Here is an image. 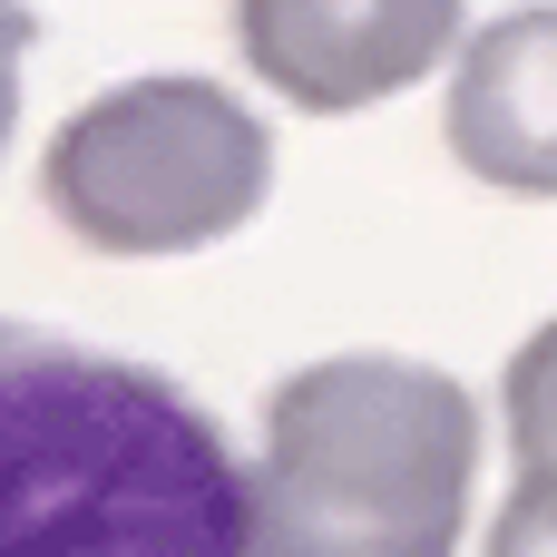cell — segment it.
Instances as JSON below:
<instances>
[{
    "instance_id": "cell-1",
    "label": "cell",
    "mask_w": 557,
    "mask_h": 557,
    "mask_svg": "<svg viewBox=\"0 0 557 557\" xmlns=\"http://www.w3.org/2000/svg\"><path fill=\"white\" fill-rule=\"evenodd\" d=\"M0 557H264L255 470L166 372L10 333Z\"/></svg>"
},
{
    "instance_id": "cell-2",
    "label": "cell",
    "mask_w": 557,
    "mask_h": 557,
    "mask_svg": "<svg viewBox=\"0 0 557 557\" xmlns=\"http://www.w3.org/2000/svg\"><path fill=\"white\" fill-rule=\"evenodd\" d=\"M480 401L401 352H333L274 382L255 450L264 557H460Z\"/></svg>"
},
{
    "instance_id": "cell-3",
    "label": "cell",
    "mask_w": 557,
    "mask_h": 557,
    "mask_svg": "<svg viewBox=\"0 0 557 557\" xmlns=\"http://www.w3.org/2000/svg\"><path fill=\"white\" fill-rule=\"evenodd\" d=\"M39 186L88 255L157 264V255H196L235 235L264 206L274 137L215 78H127V88H98L49 137Z\"/></svg>"
},
{
    "instance_id": "cell-4",
    "label": "cell",
    "mask_w": 557,
    "mask_h": 557,
    "mask_svg": "<svg viewBox=\"0 0 557 557\" xmlns=\"http://www.w3.org/2000/svg\"><path fill=\"white\" fill-rule=\"evenodd\" d=\"M235 39L274 98L304 117H352L450 59L460 0H235Z\"/></svg>"
},
{
    "instance_id": "cell-5",
    "label": "cell",
    "mask_w": 557,
    "mask_h": 557,
    "mask_svg": "<svg viewBox=\"0 0 557 557\" xmlns=\"http://www.w3.org/2000/svg\"><path fill=\"white\" fill-rule=\"evenodd\" d=\"M450 157L499 196H557V0L490 20L441 98Z\"/></svg>"
},
{
    "instance_id": "cell-6",
    "label": "cell",
    "mask_w": 557,
    "mask_h": 557,
    "mask_svg": "<svg viewBox=\"0 0 557 557\" xmlns=\"http://www.w3.org/2000/svg\"><path fill=\"white\" fill-rule=\"evenodd\" d=\"M499 411H509V450H519V470L557 460V323L519 343V362H509V382H499Z\"/></svg>"
},
{
    "instance_id": "cell-7",
    "label": "cell",
    "mask_w": 557,
    "mask_h": 557,
    "mask_svg": "<svg viewBox=\"0 0 557 557\" xmlns=\"http://www.w3.org/2000/svg\"><path fill=\"white\" fill-rule=\"evenodd\" d=\"M490 557H557V460L519 470L509 509L490 519Z\"/></svg>"
}]
</instances>
